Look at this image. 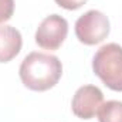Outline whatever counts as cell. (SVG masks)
Segmentation results:
<instances>
[{
	"mask_svg": "<svg viewBox=\"0 0 122 122\" xmlns=\"http://www.w3.org/2000/svg\"><path fill=\"white\" fill-rule=\"evenodd\" d=\"M14 13V0H0V23L11 19Z\"/></svg>",
	"mask_w": 122,
	"mask_h": 122,
	"instance_id": "obj_8",
	"label": "cell"
},
{
	"mask_svg": "<svg viewBox=\"0 0 122 122\" xmlns=\"http://www.w3.org/2000/svg\"><path fill=\"white\" fill-rule=\"evenodd\" d=\"M68 34V21L60 14L47 16L36 31V43L44 50H58Z\"/></svg>",
	"mask_w": 122,
	"mask_h": 122,
	"instance_id": "obj_4",
	"label": "cell"
},
{
	"mask_svg": "<svg viewBox=\"0 0 122 122\" xmlns=\"http://www.w3.org/2000/svg\"><path fill=\"white\" fill-rule=\"evenodd\" d=\"M104 104V94L95 85L80 87L71 102L72 114L81 119H91L98 114V109Z\"/></svg>",
	"mask_w": 122,
	"mask_h": 122,
	"instance_id": "obj_5",
	"label": "cell"
},
{
	"mask_svg": "<svg viewBox=\"0 0 122 122\" xmlns=\"http://www.w3.org/2000/svg\"><path fill=\"white\" fill-rule=\"evenodd\" d=\"M95 75L112 91H122V47L117 43L102 46L92 58Z\"/></svg>",
	"mask_w": 122,
	"mask_h": 122,
	"instance_id": "obj_2",
	"label": "cell"
},
{
	"mask_svg": "<svg viewBox=\"0 0 122 122\" xmlns=\"http://www.w3.org/2000/svg\"><path fill=\"white\" fill-rule=\"evenodd\" d=\"M23 38L13 26H0V62L11 61L21 50Z\"/></svg>",
	"mask_w": 122,
	"mask_h": 122,
	"instance_id": "obj_6",
	"label": "cell"
},
{
	"mask_svg": "<svg viewBox=\"0 0 122 122\" xmlns=\"http://www.w3.org/2000/svg\"><path fill=\"white\" fill-rule=\"evenodd\" d=\"M88 0H56V3L65 10H77L82 7Z\"/></svg>",
	"mask_w": 122,
	"mask_h": 122,
	"instance_id": "obj_9",
	"label": "cell"
},
{
	"mask_svg": "<svg viewBox=\"0 0 122 122\" xmlns=\"http://www.w3.org/2000/svg\"><path fill=\"white\" fill-rule=\"evenodd\" d=\"M109 20L99 10H88L75 21V36L85 46L99 44L109 36Z\"/></svg>",
	"mask_w": 122,
	"mask_h": 122,
	"instance_id": "obj_3",
	"label": "cell"
},
{
	"mask_svg": "<svg viewBox=\"0 0 122 122\" xmlns=\"http://www.w3.org/2000/svg\"><path fill=\"white\" fill-rule=\"evenodd\" d=\"M19 75L24 87L31 91H47L53 88L62 75V64L58 57L34 51L21 61Z\"/></svg>",
	"mask_w": 122,
	"mask_h": 122,
	"instance_id": "obj_1",
	"label": "cell"
},
{
	"mask_svg": "<svg viewBox=\"0 0 122 122\" xmlns=\"http://www.w3.org/2000/svg\"><path fill=\"white\" fill-rule=\"evenodd\" d=\"M99 122H122V102L107 101L98 109Z\"/></svg>",
	"mask_w": 122,
	"mask_h": 122,
	"instance_id": "obj_7",
	"label": "cell"
}]
</instances>
